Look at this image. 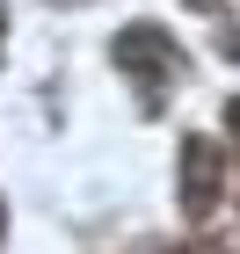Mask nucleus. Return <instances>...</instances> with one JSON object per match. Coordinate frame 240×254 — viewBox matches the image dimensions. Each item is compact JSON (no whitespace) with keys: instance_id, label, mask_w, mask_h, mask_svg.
Here are the masks:
<instances>
[{"instance_id":"obj_1","label":"nucleus","mask_w":240,"mask_h":254,"mask_svg":"<svg viewBox=\"0 0 240 254\" xmlns=\"http://www.w3.org/2000/svg\"><path fill=\"white\" fill-rule=\"evenodd\" d=\"M117 65H124V80L139 87V109H160V102H167V87L189 73L182 44L167 37L160 22H139V29H124V37H117Z\"/></svg>"},{"instance_id":"obj_2","label":"nucleus","mask_w":240,"mask_h":254,"mask_svg":"<svg viewBox=\"0 0 240 254\" xmlns=\"http://www.w3.org/2000/svg\"><path fill=\"white\" fill-rule=\"evenodd\" d=\"M226 189V167H219V145L204 131L182 138V218H211V203H219Z\"/></svg>"},{"instance_id":"obj_3","label":"nucleus","mask_w":240,"mask_h":254,"mask_svg":"<svg viewBox=\"0 0 240 254\" xmlns=\"http://www.w3.org/2000/svg\"><path fill=\"white\" fill-rule=\"evenodd\" d=\"M189 7H197V15H219V0H189Z\"/></svg>"},{"instance_id":"obj_4","label":"nucleus","mask_w":240,"mask_h":254,"mask_svg":"<svg viewBox=\"0 0 240 254\" xmlns=\"http://www.w3.org/2000/svg\"><path fill=\"white\" fill-rule=\"evenodd\" d=\"M0 29H7V7H0Z\"/></svg>"},{"instance_id":"obj_5","label":"nucleus","mask_w":240,"mask_h":254,"mask_svg":"<svg viewBox=\"0 0 240 254\" xmlns=\"http://www.w3.org/2000/svg\"><path fill=\"white\" fill-rule=\"evenodd\" d=\"M0 233H7V211H0Z\"/></svg>"}]
</instances>
